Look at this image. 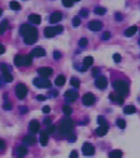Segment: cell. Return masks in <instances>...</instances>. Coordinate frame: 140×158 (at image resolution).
Instances as JSON below:
<instances>
[{
  "mask_svg": "<svg viewBox=\"0 0 140 158\" xmlns=\"http://www.w3.org/2000/svg\"><path fill=\"white\" fill-rule=\"evenodd\" d=\"M114 89H115V93H118L119 95L121 97H125V95H128L129 94V85H128V83L127 82H124V80H115L114 82Z\"/></svg>",
  "mask_w": 140,
  "mask_h": 158,
  "instance_id": "1",
  "label": "cell"
},
{
  "mask_svg": "<svg viewBox=\"0 0 140 158\" xmlns=\"http://www.w3.org/2000/svg\"><path fill=\"white\" fill-rule=\"evenodd\" d=\"M33 57L31 55H21V54H18L15 55V59H14V63H15L16 67H26V65H30L31 62H33Z\"/></svg>",
  "mask_w": 140,
  "mask_h": 158,
  "instance_id": "2",
  "label": "cell"
},
{
  "mask_svg": "<svg viewBox=\"0 0 140 158\" xmlns=\"http://www.w3.org/2000/svg\"><path fill=\"white\" fill-rule=\"evenodd\" d=\"M73 125H74V123H73V120L71 119H69V118H65V119H63L62 122H60V124H59V132H60V134H69L70 132H71V129H73Z\"/></svg>",
  "mask_w": 140,
  "mask_h": 158,
  "instance_id": "3",
  "label": "cell"
},
{
  "mask_svg": "<svg viewBox=\"0 0 140 158\" xmlns=\"http://www.w3.org/2000/svg\"><path fill=\"white\" fill-rule=\"evenodd\" d=\"M62 31H63V26H48V28H45L44 34L46 38H53V36L62 33Z\"/></svg>",
  "mask_w": 140,
  "mask_h": 158,
  "instance_id": "4",
  "label": "cell"
},
{
  "mask_svg": "<svg viewBox=\"0 0 140 158\" xmlns=\"http://www.w3.org/2000/svg\"><path fill=\"white\" fill-rule=\"evenodd\" d=\"M15 93H16V97L19 99H24L28 94V87L25 84H23V83H19L15 88Z\"/></svg>",
  "mask_w": 140,
  "mask_h": 158,
  "instance_id": "5",
  "label": "cell"
},
{
  "mask_svg": "<svg viewBox=\"0 0 140 158\" xmlns=\"http://www.w3.org/2000/svg\"><path fill=\"white\" fill-rule=\"evenodd\" d=\"M0 69H1V73H3V79L8 83H10L13 80V75L9 72V68L6 67V64H0Z\"/></svg>",
  "mask_w": 140,
  "mask_h": 158,
  "instance_id": "6",
  "label": "cell"
},
{
  "mask_svg": "<svg viewBox=\"0 0 140 158\" xmlns=\"http://www.w3.org/2000/svg\"><path fill=\"white\" fill-rule=\"evenodd\" d=\"M36 40H38V31H36V30L33 31V33H30L29 35L24 36V41H25V44H28V45L34 44Z\"/></svg>",
  "mask_w": 140,
  "mask_h": 158,
  "instance_id": "7",
  "label": "cell"
},
{
  "mask_svg": "<svg viewBox=\"0 0 140 158\" xmlns=\"http://www.w3.org/2000/svg\"><path fill=\"white\" fill-rule=\"evenodd\" d=\"M34 84L39 88H50L51 87V83L48 79H40V78L34 79Z\"/></svg>",
  "mask_w": 140,
  "mask_h": 158,
  "instance_id": "8",
  "label": "cell"
},
{
  "mask_svg": "<svg viewBox=\"0 0 140 158\" xmlns=\"http://www.w3.org/2000/svg\"><path fill=\"white\" fill-rule=\"evenodd\" d=\"M95 85L99 88V89H105L106 85H108V80H106L105 77L99 75L96 78V80H95Z\"/></svg>",
  "mask_w": 140,
  "mask_h": 158,
  "instance_id": "9",
  "label": "cell"
},
{
  "mask_svg": "<svg viewBox=\"0 0 140 158\" xmlns=\"http://www.w3.org/2000/svg\"><path fill=\"white\" fill-rule=\"evenodd\" d=\"M94 152H95V148L91 143H84V146H83V153L84 154L91 156V154H94Z\"/></svg>",
  "mask_w": 140,
  "mask_h": 158,
  "instance_id": "10",
  "label": "cell"
},
{
  "mask_svg": "<svg viewBox=\"0 0 140 158\" xmlns=\"http://www.w3.org/2000/svg\"><path fill=\"white\" fill-rule=\"evenodd\" d=\"M94 102H95V97H94V94H91V93H86V94L83 97V103L85 105H91V104H94Z\"/></svg>",
  "mask_w": 140,
  "mask_h": 158,
  "instance_id": "11",
  "label": "cell"
},
{
  "mask_svg": "<svg viewBox=\"0 0 140 158\" xmlns=\"http://www.w3.org/2000/svg\"><path fill=\"white\" fill-rule=\"evenodd\" d=\"M38 73L40 74L43 78H48L53 74V69L49 68V67H43V68H39L38 69Z\"/></svg>",
  "mask_w": 140,
  "mask_h": 158,
  "instance_id": "12",
  "label": "cell"
},
{
  "mask_svg": "<svg viewBox=\"0 0 140 158\" xmlns=\"http://www.w3.org/2000/svg\"><path fill=\"white\" fill-rule=\"evenodd\" d=\"M88 26H89L90 30L98 31V30H100L101 28H103V23L101 21H98V20H93V21H90L89 24H88Z\"/></svg>",
  "mask_w": 140,
  "mask_h": 158,
  "instance_id": "13",
  "label": "cell"
},
{
  "mask_svg": "<svg viewBox=\"0 0 140 158\" xmlns=\"http://www.w3.org/2000/svg\"><path fill=\"white\" fill-rule=\"evenodd\" d=\"M109 98L111 102H114V103L116 104H123L124 103V98L121 95H119L118 93H111V94L109 95Z\"/></svg>",
  "mask_w": 140,
  "mask_h": 158,
  "instance_id": "14",
  "label": "cell"
},
{
  "mask_svg": "<svg viewBox=\"0 0 140 158\" xmlns=\"http://www.w3.org/2000/svg\"><path fill=\"white\" fill-rule=\"evenodd\" d=\"M62 18H63V15H62V13H59V11H55V13H53L50 15V23H53V24H55V23H59L60 20H62Z\"/></svg>",
  "mask_w": 140,
  "mask_h": 158,
  "instance_id": "15",
  "label": "cell"
},
{
  "mask_svg": "<svg viewBox=\"0 0 140 158\" xmlns=\"http://www.w3.org/2000/svg\"><path fill=\"white\" fill-rule=\"evenodd\" d=\"M65 98L70 102H74V100L78 99V93L75 90H68L66 93H65Z\"/></svg>",
  "mask_w": 140,
  "mask_h": 158,
  "instance_id": "16",
  "label": "cell"
},
{
  "mask_svg": "<svg viewBox=\"0 0 140 158\" xmlns=\"http://www.w3.org/2000/svg\"><path fill=\"white\" fill-rule=\"evenodd\" d=\"M39 129H40V125H39V123L36 122V120H31V122L29 123V131L31 133L39 132Z\"/></svg>",
  "mask_w": 140,
  "mask_h": 158,
  "instance_id": "17",
  "label": "cell"
},
{
  "mask_svg": "<svg viewBox=\"0 0 140 158\" xmlns=\"http://www.w3.org/2000/svg\"><path fill=\"white\" fill-rule=\"evenodd\" d=\"M31 57H44L45 55V50L43 48H40V46H38V48H35V49H33V52H31Z\"/></svg>",
  "mask_w": 140,
  "mask_h": 158,
  "instance_id": "18",
  "label": "cell"
},
{
  "mask_svg": "<svg viewBox=\"0 0 140 158\" xmlns=\"http://www.w3.org/2000/svg\"><path fill=\"white\" fill-rule=\"evenodd\" d=\"M29 20H30V23H33V24H40L41 23V16L38 15V14H30Z\"/></svg>",
  "mask_w": 140,
  "mask_h": 158,
  "instance_id": "19",
  "label": "cell"
},
{
  "mask_svg": "<svg viewBox=\"0 0 140 158\" xmlns=\"http://www.w3.org/2000/svg\"><path fill=\"white\" fill-rule=\"evenodd\" d=\"M28 153V149H26V147H24V146H19L16 148V156L19 157V158H23L25 154Z\"/></svg>",
  "mask_w": 140,
  "mask_h": 158,
  "instance_id": "20",
  "label": "cell"
},
{
  "mask_svg": "<svg viewBox=\"0 0 140 158\" xmlns=\"http://www.w3.org/2000/svg\"><path fill=\"white\" fill-rule=\"evenodd\" d=\"M108 133V125H99V128L96 129V134L99 137H103Z\"/></svg>",
  "mask_w": 140,
  "mask_h": 158,
  "instance_id": "21",
  "label": "cell"
},
{
  "mask_svg": "<svg viewBox=\"0 0 140 158\" xmlns=\"http://www.w3.org/2000/svg\"><path fill=\"white\" fill-rule=\"evenodd\" d=\"M48 136H49V134L46 133V131H43L40 133V143H41V146H46V144H48Z\"/></svg>",
  "mask_w": 140,
  "mask_h": 158,
  "instance_id": "22",
  "label": "cell"
},
{
  "mask_svg": "<svg viewBox=\"0 0 140 158\" xmlns=\"http://www.w3.org/2000/svg\"><path fill=\"white\" fill-rule=\"evenodd\" d=\"M136 30H138L136 26H129L128 29L125 30V35H127V36H132V35H134L135 33H136Z\"/></svg>",
  "mask_w": 140,
  "mask_h": 158,
  "instance_id": "23",
  "label": "cell"
},
{
  "mask_svg": "<svg viewBox=\"0 0 140 158\" xmlns=\"http://www.w3.org/2000/svg\"><path fill=\"white\" fill-rule=\"evenodd\" d=\"M24 143H26V144H34V143H35L34 136H31V134H28V136H25L24 137Z\"/></svg>",
  "mask_w": 140,
  "mask_h": 158,
  "instance_id": "24",
  "label": "cell"
},
{
  "mask_svg": "<svg viewBox=\"0 0 140 158\" xmlns=\"http://www.w3.org/2000/svg\"><path fill=\"white\" fill-rule=\"evenodd\" d=\"M135 112H136V108H135L134 105H128V107H125V109H124L125 114H133Z\"/></svg>",
  "mask_w": 140,
  "mask_h": 158,
  "instance_id": "25",
  "label": "cell"
},
{
  "mask_svg": "<svg viewBox=\"0 0 140 158\" xmlns=\"http://www.w3.org/2000/svg\"><path fill=\"white\" fill-rule=\"evenodd\" d=\"M8 26H9L8 20H3L1 23H0V34H3L4 31H5V30L8 29Z\"/></svg>",
  "mask_w": 140,
  "mask_h": 158,
  "instance_id": "26",
  "label": "cell"
},
{
  "mask_svg": "<svg viewBox=\"0 0 140 158\" xmlns=\"http://www.w3.org/2000/svg\"><path fill=\"white\" fill-rule=\"evenodd\" d=\"M64 83H65V77L64 75H59L57 79H55V84H57L58 87L64 85Z\"/></svg>",
  "mask_w": 140,
  "mask_h": 158,
  "instance_id": "27",
  "label": "cell"
},
{
  "mask_svg": "<svg viewBox=\"0 0 140 158\" xmlns=\"http://www.w3.org/2000/svg\"><path fill=\"white\" fill-rule=\"evenodd\" d=\"M93 62H94V59H93L91 57H86L85 59H84V68H88L93 65Z\"/></svg>",
  "mask_w": 140,
  "mask_h": 158,
  "instance_id": "28",
  "label": "cell"
},
{
  "mask_svg": "<svg viewBox=\"0 0 140 158\" xmlns=\"http://www.w3.org/2000/svg\"><path fill=\"white\" fill-rule=\"evenodd\" d=\"M121 152L120 151H118V149H115V151H113V152H110V154H109V157L110 158H121Z\"/></svg>",
  "mask_w": 140,
  "mask_h": 158,
  "instance_id": "29",
  "label": "cell"
},
{
  "mask_svg": "<svg viewBox=\"0 0 140 158\" xmlns=\"http://www.w3.org/2000/svg\"><path fill=\"white\" fill-rule=\"evenodd\" d=\"M105 9L104 8H101V6H98L96 9H95V10H94V13L96 14V15H103V14H105Z\"/></svg>",
  "mask_w": 140,
  "mask_h": 158,
  "instance_id": "30",
  "label": "cell"
},
{
  "mask_svg": "<svg viewBox=\"0 0 140 158\" xmlns=\"http://www.w3.org/2000/svg\"><path fill=\"white\" fill-rule=\"evenodd\" d=\"M55 129H57V127H55L54 124H50V125H48V128H46L45 131H46V133H48V134H51V133L55 132Z\"/></svg>",
  "mask_w": 140,
  "mask_h": 158,
  "instance_id": "31",
  "label": "cell"
},
{
  "mask_svg": "<svg viewBox=\"0 0 140 158\" xmlns=\"http://www.w3.org/2000/svg\"><path fill=\"white\" fill-rule=\"evenodd\" d=\"M10 8L14 9V10H19V9H20V4L18 1H10Z\"/></svg>",
  "mask_w": 140,
  "mask_h": 158,
  "instance_id": "32",
  "label": "cell"
},
{
  "mask_svg": "<svg viewBox=\"0 0 140 158\" xmlns=\"http://www.w3.org/2000/svg\"><path fill=\"white\" fill-rule=\"evenodd\" d=\"M70 84H71L73 87H75V88H78L79 85H80V82H79V80H78V79H76V78H73V79H71V80H70Z\"/></svg>",
  "mask_w": 140,
  "mask_h": 158,
  "instance_id": "33",
  "label": "cell"
},
{
  "mask_svg": "<svg viewBox=\"0 0 140 158\" xmlns=\"http://www.w3.org/2000/svg\"><path fill=\"white\" fill-rule=\"evenodd\" d=\"M80 23H81V19L79 16H75L73 19V25L74 26H79V25H80Z\"/></svg>",
  "mask_w": 140,
  "mask_h": 158,
  "instance_id": "34",
  "label": "cell"
},
{
  "mask_svg": "<svg viewBox=\"0 0 140 158\" xmlns=\"http://www.w3.org/2000/svg\"><path fill=\"white\" fill-rule=\"evenodd\" d=\"M63 1V5L64 6H66V8H70V6H73V0H62Z\"/></svg>",
  "mask_w": 140,
  "mask_h": 158,
  "instance_id": "35",
  "label": "cell"
},
{
  "mask_svg": "<svg viewBox=\"0 0 140 158\" xmlns=\"http://www.w3.org/2000/svg\"><path fill=\"white\" fill-rule=\"evenodd\" d=\"M63 112L66 115H69V114H71V108H70L69 105H64L63 107Z\"/></svg>",
  "mask_w": 140,
  "mask_h": 158,
  "instance_id": "36",
  "label": "cell"
},
{
  "mask_svg": "<svg viewBox=\"0 0 140 158\" xmlns=\"http://www.w3.org/2000/svg\"><path fill=\"white\" fill-rule=\"evenodd\" d=\"M116 125H118V127H120V128H125V120L124 119H118L116 120Z\"/></svg>",
  "mask_w": 140,
  "mask_h": 158,
  "instance_id": "37",
  "label": "cell"
},
{
  "mask_svg": "<svg viewBox=\"0 0 140 158\" xmlns=\"http://www.w3.org/2000/svg\"><path fill=\"white\" fill-rule=\"evenodd\" d=\"M98 123H99L100 125H108V123H106V120L104 117H98Z\"/></svg>",
  "mask_w": 140,
  "mask_h": 158,
  "instance_id": "38",
  "label": "cell"
},
{
  "mask_svg": "<svg viewBox=\"0 0 140 158\" xmlns=\"http://www.w3.org/2000/svg\"><path fill=\"white\" fill-rule=\"evenodd\" d=\"M86 44H88V39L86 38H83V39L79 40V45L80 46H85Z\"/></svg>",
  "mask_w": 140,
  "mask_h": 158,
  "instance_id": "39",
  "label": "cell"
},
{
  "mask_svg": "<svg viewBox=\"0 0 140 158\" xmlns=\"http://www.w3.org/2000/svg\"><path fill=\"white\" fill-rule=\"evenodd\" d=\"M11 103L10 102H5V103H4V109H6V110H10L11 109Z\"/></svg>",
  "mask_w": 140,
  "mask_h": 158,
  "instance_id": "40",
  "label": "cell"
},
{
  "mask_svg": "<svg viewBox=\"0 0 140 158\" xmlns=\"http://www.w3.org/2000/svg\"><path fill=\"white\" fill-rule=\"evenodd\" d=\"M113 58H114V62H115V63H119L120 60H121V57H120L119 54H114V55H113Z\"/></svg>",
  "mask_w": 140,
  "mask_h": 158,
  "instance_id": "41",
  "label": "cell"
},
{
  "mask_svg": "<svg viewBox=\"0 0 140 158\" xmlns=\"http://www.w3.org/2000/svg\"><path fill=\"white\" fill-rule=\"evenodd\" d=\"M109 38H110V33H109V31H106V33H104V34H103V36H101V39H104V40L109 39Z\"/></svg>",
  "mask_w": 140,
  "mask_h": 158,
  "instance_id": "42",
  "label": "cell"
},
{
  "mask_svg": "<svg viewBox=\"0 0 140 158\" xmlns=\"http://www.w3.org/2000/svg\"><path fill=\"white\" fill-rule=\"evenodd\" d=\"M88 14H89V13H88V10H86V9H84V10L80 11V16H88Z\"/></svg>",
  "mask_w": 140,
  "mask_h": 158,
  "instance_id": "43",
  "label": "cell"
},
{
  "mask_svg": "<svg viewBox=\"0 0 140 158\" xmlns=\"http://www.w3.org/2000/svg\"><path fill=\"white\" fill-rule=\"evenodd\" d=\"M69 142H75L76 141V137L75 136H74V134H71V136H69Z\"/></svg>",
  "mask_w": 140,
  "mask_h": 158,
  "instance_id": "44",
  "label": "cell"
},
{
  "mask_svg": "<svg viewBox=\"0 0 140 158\" xmlns=\"http://www.w3.org/2000/svg\"><path fill=\"white\" fill-rule=\"evenodd\" d=\"M43 112L44 113H50V107L49 105H45L44 108H43Z\"/></svg>",
  "mask_w": 140,
  "mask_h": 158,
  "instance_id": "45",
  "label": "cell"
},
{
  "mask_svg": "<svg viewBox=\"0 0 140 158\" xmlns=\"http://www.w3.org/2000/svg\"><path fill=\"white\" fill-rule=\"evenodd\" d=\"M60 57H62V54H60L59 52H55V53H54V58L57 59V60H59V59H60Z\"/></svg>",
  "mask_w": 140,
  "mask_h": 158,
  "instance_id": "46",
  "label": "cell"
},
{
  "mask_svg": "<svg viewBox=\"0 0 140 158\" xmlns=\"http://www.w3.org/2000/svg\"><path fill=\"white\" fill-rule=\"evenodd\" d=\"M115 18H116V20H123V15H121V14H119V13L115 14Z\"/></svg>",
  "mask_w": 140,
  "mask_h": 158,
  "instance_id": "47",
  "label": "cell"
},
{
  "mask_svg": "<svg viewBox=\"0 0 140 158\" xmlns=\"http://www.w3.org/2000/svg\"><path fill=\"white\" fill-rule=\"evenodd\" d=\"M70 158H78V153L75 151H73L71 153H70Z\"/></svg>",
  "mask_w": 140,
  "mask_h": 158,
  "instance_id": "48",
  "label": "cell"
},
{
  "mask_svg": "<svg viewBox=\"0 0 140 158\" xmlns=\"http://www.w3.org/2000/svg\"><path fill=\"white\" fill-rule=\"evenodd\" d=\"M36 98H38V100H40V102H43V100L46 99V98H45V95H38Z\"/></svg>",
  "mask_w": 140,
  "mask_h": 158,
  "instance_id": "49",
  "label": "cell"
},
{
  "mask_svg": "<svg viewBox=\"0 0 140 158\" xmlns=\"http://www.w3.org/2000/svg\"><path fill=\"white\" fill-rule=\"evenodd\" d=\"M20 112L21 113H26L28 112V108H26V107H20Z\"/></svg>",
  "mask_w": 140,
  "mask_h": 158,
  "instance_id": "50",
  "label": "cell"
},
{
  "mask_svg": "<svg viewBox=\"0 0 140 158\" xmlns=\"http://www.w3.org/2000/svg\"><path fill=\"white\" fill-rule=\"evenodd\" d=\"M99 72H100V69H99V68H95L94 70H93V74H94V75H98V74H99Z\"/></svg>",
  "mask_w": 140,
  "mask_h": 158,
  "instance_id": "51",
  "label": "cell"
},
{
  "mask_svg": "<svg viewBox=\"0 0 140 158\" xmlns=\"http://www.w3.org/2000/svg\"><path fill=\"white\" fill-rule=\"evenodd\" d=\"M4 52H5V46H4V45H1V44H0V54H3Z\"/></svg>",
  "mask_w": 140,
  "mask_h": 158,
  "instance_id": "52",
  "label": "cell"
},
{
  "mask_svg": "<svg viewBox=\"0 0 140 158\" xmlns=\"http://www.w3.org/2000/svg\"><path fill=\"white\" fill-rule=\"evenodd\" d=\"M5 147V143H4L3 139H0V148H4Z\"/></svg>",
  "mask_w": 140,
  "mask_h": 158,
  "instance_id": "53",
  "label": "cell"
},
{
  "mask_svg": "<svg viewBox=\"0 0 140 158\" xmlns=\"http://www.w3.org/2000/svg\"><path fill=\"white\" fill-rule=\"evenodd\" d=\"M50 122H51L50 118H45V119H44V123H46V124H50Z\"/></svg>",
  "mask_w": 140,
  "mask_h": 158,
  "instance_id": "54",
  "label": "cell"
},
{
  "mask_svg": "<svg viewBox=\"0 0 140 158\" xmlns=\"http://www.w3.org/2000/svg\"><path fill=\"white\" fill-rule=\"evenodd\" d=\"M1 14H3V9H0V15H1Z\"/></svg>",
  "mask_w": 140,
  "mask_h": 158,
  "instance_id": "55",
  "label": "cell"
},
{
  "mask_svg": "<svg viewBox=\"0 0 140 158\" xmlns=\"http://www.w3.org/2000/svg\"><path fill=\"white\" fill-rule=\"evenodd\" d=\"M0 84H1V78H0Z\"/></svg>",
  "mask_w": 140,
  "mask_h": 158,
  "instance_id": "56",
  "label": "cell"
},
{
  "mask_svg": "<svg viewBox=\"0 0 140 158\" xmlns=\"http://www.w3.org/2000/svg\"><path fill=\"white\" fill-rule=\"evenodd\" d=\"M73 1H79V0H73Z\"/></svg>",
  "mask_w": 140,
  "mask_h": 158,
  "instance_id": "57",
  "label": "cell"
}]
</instances>
